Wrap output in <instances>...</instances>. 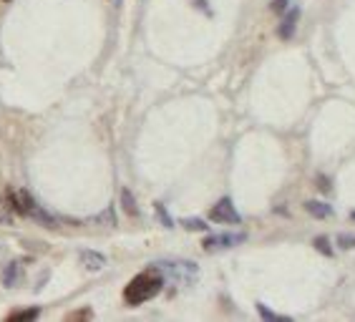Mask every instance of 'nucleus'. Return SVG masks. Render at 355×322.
I'll list each match as a JSON object with an SVG mask.
<instances>
[{
  "instance_id": "f257e3e1",
  "label": "nucleus",
  "mask_w": 355,
  "mask_h": 322,
  "mask_svg": "<svg viewBox=\"0 0 355 322\" xmlns=\"http://www.w3.org/2000/svg\"><path fill=\"white\" fill-rule=\"evenodd\" d=\"M164 289V274L159 272V267H149L139 272L134 280L123 289V300L129 305H144V302L154 300Z\"/></svg>"
},
{
  "instance_id": "f03ea898",
  "label": "nucleus",
  "mask_w": 355,
  "mask_h": 322,
  "mask_svg": "<svg viewBox=\"0 0 355 322\" xmlns=\"http://www.w3.org/2000/svg\"><path fill=\"white\" fill-rule=\"evenodd\" d=\"M8 197H10V206H13V212H18V214H26V217H33V220H38V222H43V224H48L51 226V217H48L46 212H43L41 206L35 204L33 202V197L28 192H23V189H18V192H8Z\"/></svg>"
},
{
  "instance_id": "7ed1b4c3",
  "label": "nucleus",
  "mask_w": 355,
  "mask_h": 322,
  "mask_svg": "<svg viewBox=\"0 0 355 322\" xmlns=\"http://www.w3.org/2000/svg\"><path fill=\"white\" fill-rule=\"evenodd\" d=\"M154 267L164 274V280H174L179 285H189L197 280V265L194 262H157Z\"/></svg>"
},
{
  "instance_id": "20e7f679",
  "label": "nucleus",
  "mask_w": 355,
  "mask_h": 322,
  "mask_svg": "<svg viewBox=\"0 0 355 322\" xmlns=\"http://www.w3.org/2000/svg\"><path fill=\"white\" fill-rule=\"evenodd\" d=\"M247 240L245 232H230V234H212V237H207L202 242V247L205 252H219V249H230V247H237L242 242Z\"/></svg>"
},
{
  "instance_id": "39448f33",
  "label": "nucleus",
  "mask_w": 355,
  "mask_h": 322,
  "mask_svg": "<svg viewBox=\"0 0 355 322\" xmlns=\"http://www.w3.org/2000/svg\"><path fill=\"white\" fill-rule=\"evenodd\" d=\"M209 220L219 222V224H239V222H242V217H239V212L234 209L232 199L225 197V199H219L217 204L212 206V212H209Z\"/></svg>"
},
{
  "instance_id": "423d86ee",
  "label": "nucleus",
  "mask_w": 355,
  "mask_h": 322,
  "mask_svg": "<svg viewBox=\"0 0 355 322\" xmlns=\"http://www.w3.org/2000/svg\"><path fill=\"white\" fill-rule=\"evenodd\" d=\"M297 21H300V8H287L285 10V18H282L280 28H277V35H280L282 41H290L295 35V28H297Z\"/></svg>"
},
{
  "instance_id": "0eeeda50",
  "label": "nucleus",
  "mask_w": 355,
  "mask_h": 322,
  "mask_svg": "<svg viewBox=\"0 0 355 322\" xmlns=\"http://www.w3.org/2000/svg\"><path fill=\"white\" fill-rule=\"evenodd\" d=\"M305 212L313 214L315 220H328V217H333V206L318 202V199H310V202H305Z\"/></svg>"
},
{
  "instance_id": "6e6552de",
  "label": "nucleus",
  "mask_w": 355,
  "mask_h": 322,
  "mask_svg": "<svg viewBox=\"0 0 355 322\" xmlns=\"http://www.w3.org/2000/svg\"><path fill=\"white\" fill-rule=\"evenodd\" d=\"M81 262L86 265V269H91V272H98V269L106 267V257L98 252H89V249L81 252Z\"/></svg>"
},
{
  "instance_id": "1a4fd4ad",
  "label": "nucleus",
  "mask_w": 355,
  "mask_h": 322,
  "mask_svg": "<svg viewBox=\"0 0 355 322\" xmlns=\"http://www.w3.org/2000/svg\"><path fill=\"white\" fill-rule=\"evenodd\" d=\"M182 226L184 229H189V232H207L209 229V224L202 220H194V217H189V220H182Z\"/></svg>"
},
{
  "instance_id": "9d476101",
  "label": "nucleus",
  "mask_w": 355,
  "mask_h": 322,
  "mask_svg": "<svg viewBox=\"0 0 355 322\" xmlns=\"http://www.w3.org/2000/svg\"><path fill=\"white\" fill-rule=\"evenodd\" d=\"M38 315H41V310L33 307V310H23V312H13V315H10V320H13V322H28V320H35Z\"/></svg>"
},
{
  "instance_id": "9b49d317",
  "label": "nucleus",
  "mask_w": 355,
  "mask_h": 322,
  "mask_svg": "<svg viewBox=\"0 0 355 322\" xmlns=\"http://www.w3.org/2000/svg\"><path fill=\"white\" fill-rule=\"evenodd\" d=\"M313 244H315V249H318V252H322L325 254V257H333V247H330V240L328 237H315L313 240Z\"/></svg>"
},
{
  "instance_id": "f8f14e48",
  "label": "nucleus",
  "mask_w": 355,
  "mask_h": 322,
  "mask_svg": "<svg viewBox=\"0 0 355 322\" xmlns=\"http://www.w3.org/2000/svg\"><path fill=\"white\" fill-rule=\"evenodd\" d=\"M121 202H123V209H126V214H139V209H137V204H134V197H131V192L129 189H123L121 192Z\"/></svg>"
},
{
  "instance_id": "ddd939ff",
  "label": "nucleus",
  "mask_w": 355,
  "mask_h": 322,
  "mask_svg": "<svg viewBox=\"0 0 355 322\" xmlns=\"http://www.w3.org/2000/svg\"><path fill=\"white\" fill-rule=\"evenodd\" d=\"M257 312H260L262 320H290V317L277 315V312H272V310H267V305H262V302H257Z\"/></svg>"
},
{
  "instance_id": "4468645a",
  "label": "nucleus",
  "mask_w": 355,
  "mask_h": 322,
  "mask_svg": "<svg viewBox=\"0 0 355 322\" xmlns=\"http://www.w3.org/2000/svg\"><path fill=\"white\" fill-rule=\"evenodd\" d=\"M21 277V267L15 265V262H10L8 265V269H6V285H15V280Z\"/></svg>"
},
{
  "instance_id": "2eb2a0df",
  "label": "nucleus",
  "mask_w": 355,
  "mask_h": 322,
  "mask_svg": "<svg viewBox=\"0 0 355 322\" xmlns=\"http://www.w3.org/2000/svg\"><path fill=\"white\" fill-rule=\"evenodd\" d=\"M338 247L353 249L355 247V234H338Z\"/></svg>"
},
{
  "instance_id": "dca6fc26",
  "label": "nucleus",
  "mask_w": 355,
  "mask_h": 322,
  "mask_svg": "<svg viewBox=\"0 0 355 322\" xmlns=\"http://www.w3.org/2000/svg\"><path fill=\"white\" fill-rule=\"evenodd\" d=\"M154 209H157V214H159V220L164 222V226H174V224H171V217H169V214H166L164 204H159V202H157V204H154Z\"/></svg>"
},
{
  "instance_id": "f3484780",
  "label": "nucleus",
  "mask_w": 355,
  "mask_h": 322,
  "mask_svg": "<svg viewBox=\"0 0 355 322\" xmlns=\"http://www.w3.org/2000/svg\"><path fill=\"white\" fill-rule=\"evenodd\" d=\"M290 3H293V0H272V13H285L287 8H290Z\"/></svg>"
},
{
  "instance_id": "a211bd4d",
  "label": "nucleus",
  "mask_w": 355,
  "mask_h": 322,
  "mask_svg": "<svg viewBox=\"0 0 355 322\" xmlns=\"http://www.w3.org/2000/svg\"><path fill=\"white\" fill-rule=\"evenodd\" d=\"M6 209H13V206L6 204V202H0V222H10V214H8Z\"/></svg>"
},
{
  "instance_id": "6ab92c4d",
  "label": "nucleus",
  "mask_w": 355,
  "mask_h": 322,
  "mask_svg": "<svg viewBox=\"0 0 355 322\" xmlns=\"http://www.w3.org/2000/svg\"><path fill=\"white\" fill-rule=\"evenodd\" d=\"M318 181H320V184H318V186H320V192H330V181H328V179L318 177Z\"/></svg>"
},
{
  "instance_id": "aec40b11",
  "label": "nucleus",
  "mask_w": 355,
  "mask_h": 322,
  "mask_svg": "<svg viewBox=\"0 0 355 322\" xmlns=\"http://www.w3.org/2000/svg\"><path fill=\"white\" fill-rule=\"evenodd\" d=\"M91 312H73V315H69L71 320H81V317H89Z\"/></svg>"
},
{
  "instance_id": "412c9836",
  "label": "nucleus",
  "mask_w": 355,
  "mask_h": 322,
  "mask_svg": "<svg viewBox=\"0 0 355 322\" xmlns=\"http://www.w3.org/2000/svg\"><path fill=\"white\" fill-rule=\"evenodd\" d=\"M353 222H355V212H353Z\"/></svg>"
}]
</instances>
